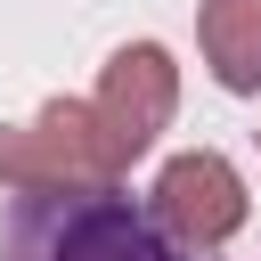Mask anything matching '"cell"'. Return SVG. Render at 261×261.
I'll use <instances>...</instances> for the list:
<instances>
[{"label": "cell", "instance_id": "6da1fadb", "mask_svg": "<svg viewBox=\"0 0 261 261\" xmlns=\"http://www.w3.org/2000/svg\"><path fill=\"white\" fill-rule=\"evenodd\" d=\"M114 171H122V155H114L90 98H49L33 122L0 130V179L8 188L57 196V188H106Z\"/></svg>", "mask_w": 261, "mask_h": 261}, {"label": "cell", "instance_id": "7a4b0ae2", "mask_svg": "<svg viewBox=\"0 0 261 261\" xmlns=\"http://www.w3.org/2000/svg\"><path fill=\"white\" fill-rule=\"evenodd\" d=\"M90 106H98V122H106V139H114L122 171H130V163L155 147V130L171 122V106H179V73H171V57H163L155 41H130V49H114V57H106V73H98Z\"/></svg>", "mask_w": 261, "mask_h": 261}, {"label": "cell", "instance_id": "3957f363", "mask_svg": "<svg viewBox=\"0 0 261 261\" xmlns=\"http://www.w3.org/2000/svg\"><path fill=\"white\" fill-rule=\"evenodd\" d=\"M155 212H163V228H171L179 245L212 253V245H228V237L245 228V179H237L228 155H212V147L171 155L163 179H155Z\"/></svg>", "mask_w": 261, "mask_h": 261}, {"label": "cell", "instance_id": "277c9868", "mask_svg": "<svg viewBox=\"0 0 261 261\" xmlns=\"http://www.w3.org/2000/svg\"><path fill=\"white\" fill-rule=\"evenodd\" d=\"M196 41H204V65L220 73V90H261V0H204L196 16Z\"/></svg>", "mask_w": 261, "mask_h": 261}, {"label": "cell", "instance_id": "5b68a950", "mask_svg": "<svg viewBox=\"0 0 261 261\" xmlns=\"http://www.w3.org/2000/svg\"><path fill=\"white\" fill-rule=\"evenodd\" d=\"M57 261H179L139 212H122V204H98V212H82L73 228H65V245H57Z\"/></svg>", "mask_w": 261, "mask_h": 261}]
</instances>
